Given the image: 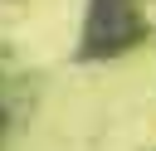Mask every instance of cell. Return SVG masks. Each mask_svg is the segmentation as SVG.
Returning <instances> with one entry per match:
<instances>
[{
  "mask_svg": "<svg viewBox=\"0 0 156 151\" xmlns=\"http://www.w3.org/2000/svg\"><path fill=\"white\" fill-rule=\"evenodd\" d=\"M141 34H146V24L136 15V0H88L78 58H112V54L132 49Z\"/></svg>",
  "mask_w": 156,
  "mask_h": 151,
  "instance_id": "cell-1",
  "label": "cell"
}]
</instances>
